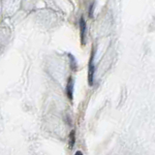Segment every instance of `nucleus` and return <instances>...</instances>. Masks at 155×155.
I'll use <instances>...</instances> for the list:
<instances>
[{
    "label": "nucleus",
    "mask_w": 155,
    "mask_h": 155,
    "mask_svg": "<svg viewBox=\"0 0 155 155\" xmlns=\"http://www.w3.org/2000/svg\"><path fill=\"white\" fill-rule=\"evenodd\" d=\"M94 53H91V57L89 59V65H88V84L89 85H93V79H94Z\"/></svg>",
    "instance_id": "nucleus-1"
},
{
    "label": "nucleus",
    "mask_w": 155,
    "mask_h": 155,
    "mask_svg": "<svg viewBox=\"0 0 155 155\" xmlns=\"http://www.w3.org/2000/svg\"><path fill=\"white\" fill-rule=\"evenodd\" d=\"M80 30H81V44L84 45L85 44V31H86V24H85V21L83 17H81L80 20Z\"/></svg>",
    "instance_id": "nucleus-2"
},
{
    "label": "nucleus",
    "mask_w": 155,
    "mask_h": 155,
    "mask_svg": "<svg viewBox=\"0 0 155 155\" xmlns=\"http://www.w3.org/2000/svg\"><path fill=\"white\" fill-rule=\"evenodd\" d=\"M69 58L71 59V67H72V69H73V70H76V69H77L76 59L74 58V56H73L71 53H69Z\"/></svg>",
    "instance_id": "nucleus-5"
},
{
    "label": "nucleus",
    "mask_w": 155,
    "mask_h": 155,
    "mask_svg": "<svg viewBox=\"0 0 155 155\" xmlns=\"http://www.w3.org/2000/svg\"><path fill=\"white\" fill-rule=\"evenodd\" d=\"M75 131L73 130L71 131V133L69 135V147L70 149L73 148V147L75 145V143H76V135H75Z\"/></svg>",
    "instance_id": "nucleus-4"
},
{
    "label": "nucleus",
    "mask_w": 155,
    "mask_h": 155,
    "mask_svg": "<svg viewBox=\"0 0 155 155\" xmlns=\"http://www.w3.org/2000/svg\"><path fill=\"white\" fill-rule=\"evenodd\" d=\"M75 155H84V154H83V152H81V151H80V150H78V151L75 153Z\"/></svg>",
    "instance_id": "nucleus-6"
},
{
    "label": "nucleus",
    "mask_w": 155,
    "mask_h": 155,
    "mask_svg": "<svg viewBox=\"0 0 155 155\" xmlns=\"http://www.w3.org/2000/svg\"><path fill=\"white\" fill-rule=\"evenodd\" d=\"M73 91H74V81H73L72 77L69 78L67 83V86H66V94L67 97L69 98L71 101L73 100Z\"/></svg>",
    "instance_id": "nucleus-3"
}]
</instances>
